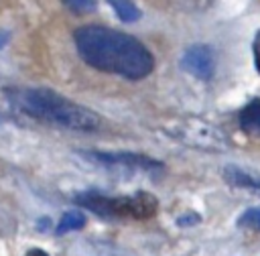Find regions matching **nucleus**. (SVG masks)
<instances>
[{"instance_id": "423d86ee", "label": "nucleus", "mask_w": 260, "mask_h": 256, "mask_svg": "<svg viewBox=\"0 0 260 256\" xmlns=\"http://www.w3.org/2000/svg\"><path fill=\"white\" fill-rule=\"evenodd\" d=\"M85 158L104 165V167H126V169H142V171H158L162 165L158 161H152L142 154H130V152H83Z\"/></svg>"}, {"instance_id": "1a4fd4ad", "label": "nucleus", "mask_w": 260, "mask_h": 256, "mask_svg": "<svg viewBox=\"0 0 260 256\" xmlns=\"http://www.w3.org/2000/svg\"><path fill=\"white\" fill-rule=\"evenodd\" d=\"M110 6L118 14V18L122 22H134V20L140 18V8L136 4H132V2H118V0H114V2H110Z\"/></svg>"}, {"instance_id": "39448f33", "label": "nucleus", "mask_w": 260, "mask_h": 256, "mask_svg": "<svg viewBox=\"0 0 260 256\" xmlns=\"http://www.w3.org/2000/svg\"><path fill=\"white\" fill-rule=\"evenodd\" d=\"M181 67L197 79H209L215 71V55L207 45H193L181 57Z\"/></svg>"}, {"instance_id": "f257e3e1", "label": "nucleus", "mask_w": 260, "mask_h": 256, "mask_svg": "<svg viewBox=\"0 0 260 256\" xmlns=\"http://www.w3.org/2000/svg\"><path fill=\"white\" fill-rule=\"evenodd\" d=\"M73 41L79 57L93 69L126 79H142L154 69L152 53L128 33L104 24H83L75 28Z\"/></svg>"}, {"instance_id": "4468645a", "label": "nucleus", "mask_w": 260, "mask_h": 256, "mask_svg": "<svg viewBox=\"0 0 260 256\" xmlns=\"http://www.w3.org/2000/svg\"><path fill=\"white\" fill-rule=\"evenodd\" d=\"M24 256H49L45 250H41V248H32V250H28Z\"/></svg>"}, {"instance_id": "7ed1b4c3", "label": "nucleus", "mask_w": 260, "mask_h": 256, "mask_svg": "<svg viewBox=\"0 0 260 256\" xmlns=\"http://www.w3.org/2000/svg\"><path fill=\"white\" fill-rule=\"evenodd\" d=\"M75 201L81 207H87L102 217L146 219L152 217L158 207L156 199L146 191H138L134 195H120V197H108L102 193H79Z\"/></svg>"}, {"instance_id": "f03ea898", "label": "nucleus", "mask_w": 260, "mask_h": 256, "mask_svg": "<svg viewBox=\"0 0 260 256\" xmlns=\"http://www.w3.org/2000/svg\"><path fill=\"white\" fill-rule=\"evenodd\" d=\"M14 104L28 116L77 132H91L100 126V116L65 95L47 87H26L14 91Z\"/></svg>"}, {"instance_id": "9d476101", "label": "nucleus", "mask_w": 260, "mask_h": 256, "mask_svg": "<svg viewBox=\"0 0 260 256\" xmlns=\"http://www.w3.org/2000/svg\"><path fill=\"white\" fill-rule=\"evenodd\" d=\"M83 223H85V215H83L81 211H67V213L61 217L59 226H57V234L61 236V234H65V232L81 230Z\"/></svg>"}, {"instance_id": "0eeeda50", "label": "nucleus", "mask_w": 260, "mask_h": 256, "mask_svg": "<svg viewBox=\"0 0 260 256\" xmlns=\"http://www.w3.org/2000/svg\"><path fill=\"white\" fill-rule=\"evenodd\" d=\"M240 126L246 134L260 136V100L248 104L240 114Z\"/></svg>"}, {"instance_id": "f8f14e48", "label": "nucleus", "mask_w": 260, "mask_h": 256, "mask_svg": "<svg viewBox=\"0 0 260 256\" xmlns=\"http://www.w3.org/2000/svg\"><path fill=\"white\" fill-rule=\"evenodd\" d=\"M252 51H254V63H256V69H258V73H260V30H258L256 37H254Z\"/></svg>"}, {"instance_id": "ddd939ff", "label": "nucleus", "mask_w": 260, "mask_h": 256, "mask_svg": "<svg viewBox=\"0 0 260 256\" xmlns=\"http://www.w3.org/2000/svg\"><path fill=\"white\" fill-rule=\"evenodd\" d=\"M65 6H67V8H73V10H79V12L95 8V4H93V2H67Z\"/></svg>"}, {"instance_id": "6e6552de", "label": "nucleus", "mask_w": 260, "mask_h": 256, "mask_svg": "<svg viewBox=\"0 0 260 256\" xmlns=\"http://www.w3.org/2000/svg\"><path fill=\"white\" fill-rule=\"evenodd\" d=\"M223 177L228 183L236 185V187H248V189H260V177L250 175L238 167H225L223 169Z\"/></svg>"}, {"instance_id": "9b49d317", "label": "nucleus", "mask_w": 260, "mask_h": 256, "mask_svg": "<svg viewBox=\"0 0 260 256\" xmlns=\"http://www.w3.org/2000/svg\"><path fill=\"white\" fill-rule=\"evenodd\" d=\"M240 226H246V228H254V230H260V207H252L248 209L240 219H238Z\"/></svg>"}, {"instance_id": "2eb2a0df", "label": "nucleus", "mask_w": 260, "mask_h": 256, "mask_svg": "<svg viewBox=\"0 0 260 256\" xmlns=\"http://www.w3.org/2000/svg\"><path fill=\"white\" fill-rule=\"evenodd\" d=\"M6 41H8V35H6V33H0V47H4Z\"/></svg>"}, {"instance_id": "20e7f679", "label": "nucleus", "mask_w": 260, "mask_h": 256, "mask_svg": "<svg viewBox=\"0 0 260 256\" xmlns=\"http://www.w3.org/2000/svg\"><path fill=\"white\" fill-rule=\"evenodd\" d=\"M183 138L199 148H213V150H221L228 144L219 128H215L209 122H201V120H189L183 130Z\"/></svg>"}]
</instances>
